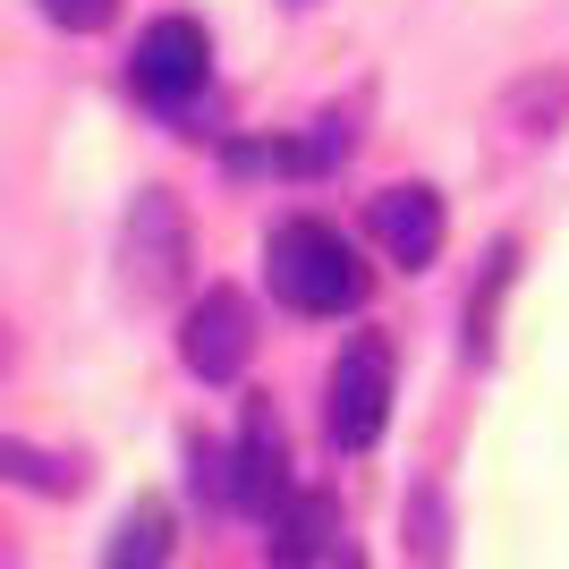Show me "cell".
Instances as JSON below:
<instances>
[{
  "label": "cell",
  "mask_w": 569,
  "mask_h": 569,
  "mask_svg": "<svg viewBox=\"0 0 569 569\" xmlns=\"http://www.w3.org/2000/svg\"><path fill=\"white\" fill-rule=\"evenodd\" d=\"M34 9H43L60 34H102V26L119 18V0H34Z\"/></svg>",
  "instance_id": "obj_12"
},
{
  "label": "cell",
  "mask_w": 569,
  "mask_h": 569,
  "mask_svg": "<svg viewBox=\"0 0 569 569\" xmlns=\"http://www.w3.org/2000/svg\"><path fill=\"white\" fill-rule=\"evenodd\" d=\"M408 527H417V536H408V552H417V561H442V501H433V493H417Z\"/></svg>",
  "instance_id": "obj_13"
},
{
  "label": "cell",
  "mask_w": 569,
  "mask_h": 569,
  "mask_svg": "<svg viewBox=\"0 0 569 569\" xmlns=\"http://www.w3.org/2000/svg\"><path fill=\"white\" fill-rule=\"evenodd\" d=\"M323 426H332L340 451H375L382 426H391V340L357 332L332 357V382H323Z\"/></svg>",
  "instance_id": "obj_3"
},
{
  "label": "cell",
  "mask_w": 569,
  "mask_h": 569,
  "mask_svg": "<svg viewBox=\"0 0 569 569\" xmlns=\"http://www.w3.org/2000/svg\"><path fill=\"white\" fill-rule=\"evenodd\" d=\"M272 298L289 315H349L366 307V263L332 221H281L272 230Z\"/></svg>",
  "instance_id": "obj_1"
},
{
  "label": "cell",
  "mask_w": 569,
  "mask_h": 569,
  "mask_svg": "<svg viewBox=\"0 0 569 569\" xmlns=\"http://www.w3.org/2000/svg\"><path fill=\"white\" fill-rule=\"evenodd\" d=\"M188 263H196V238H188V204L170 188H144L119 221V281L137 307H162L188 289Z\"/></svg>",
  "instance_id": "obj_2"
},
{
  "label": "cell",
  "mask_w": 569,
  "mask_h": 569,
  "mask_svg": "<svg viewBox=\"0 0 569 569\" xmlns=\"http://www.w3.org/2000/svg\"><path fill=\"white\" fill-rule=\"evenodd\" d=\"M179 357H188L196 382H238L247 375V357H256V307H247V289H204L179 323Z\"/></svg>",
  "instance_id": "obj_4"
},
{
  "label": "cell",
  "mask_w": 569,
  "mask_h": 569,
  "mask_svg": "<svg viewBox=\"0 0 569 569\" xmlns=\"http://www.w3.org/2000/svg\"><path fill=\"white\" fill-rule=\"evenodd\" d=\"M9 357H18V332H9V315H0V375H9Z\"/></svg>",
  "instance_id": "obj_14"
},
{
  "label": "cell",
  "mask_w": 569,
  "mask_h": 569,
  "mask_svg": "<svg viewBox=\"0 0 569 569\" xmlns=\"http://www.w3.org/2000/svg\"><path fill=\"white\" fill-rule=\"evenodd\" d=\"M0 569H26V561H18V536H9V527H0Z\"/></svg>",
  "instance_id": "obj_15"
},
{
  "label": "cell",
  "mask_w": 569,
  "mask_h": 569,
  "mask_svg": "<svg viewBox=\"0 0 569 569\" xmlns=\"http://www.w3.org/2000/svg\"><path fill=\"white\" fill-rule=\"evenodd\" d=\"M340 569H366V561H340Z\"/></svg>",
  "instance_id": "obj_16"
},
{
  "label": "cell",
  "mask_w": 569,
  "mask_h": 569,
  "mask_svg": "<svg viewBox=\"0 0 569 569\" xmlns=\"http://www.w3.org/2000/svg\"><path fill=\"white\" fill-rule=\"evenodd\" d=\"M170 545H179V527H170V501H128L111 527V545H102V569H162Z\"/></svg>",
  "instance_id": "obj_10"
},
{
  "label": "cell",
  "mask_w": 569,
  "mask_h": 569,
  "mask_svg": "<svg viewBox=\"0 0 569 569\" xmlns=\"http://www.w3.org/2000/svg\"><path fill=\"white\" fill-rule=\"evenodd\" d=\"M289 493H298V485H289L281 417H272V400H256V408H247V433L230 442V510H247V519H272Z\"/></svg>",
  "instance_id": "obj_7"
},
{
  "label": "cell",
  "mask_w": 569,
  "mask_h": 569,
  "mask_svg": "<svg viewBox=\"0 0 569 569\" xmlns=\"http://www.w3.org/2000/svg\"><path fill=\"white\" fill-rule=\"evenodd\" d=\"M204 77H213V43L196 18H153L137 34V94L153 111H188L204 94Z\"/></svg>",
  "instance_id": "obj_5"
},
{
  "label": "cell",
  "mask_w": 569,
  "mask_h": 569,
  "mask_svg": "<svg viewBox=\"0 0 569 569\" xmlns=\"http://www.w3.org/2000/svg\"><path fill=\"white\" fill-rule=\"evenodd\" d=\"M366 238H375L400 272H426V263L442 256V238H451V213H442V196H433V188L400 179V188H382L375 204H366Z\"/></svg>",
  "instance_id": "obj_6"
},
{
  "label": "cell",
  "mask_w": 569,
  "mask_h": 569,
  "mask_svg": "<svg viewBox=\"0 0 569 569\" xmlns=\"http://www.w3.org/2000/svg\"><path fill=\"white\" fill-rule=\"evenodd\" d=\"M0 476H9V485H34V493H77V485H86L77 459H51V451H34V442H18V433H0Z\"/></svg>",
  "instance_id": "obj_11"
},
{
  "label": "cell",
  "mask_w": 569,
  "mask_h": 569,
  "mask_svg": "<svg viewBox=\"0 0 569 569\" xmlns=\"http://www.w3.org/2000/svg\"><path fill=\"white\" fill-rule=\"evenodd\" d=\"M561 119H569V69H536L493 102V144L501 153H536Z\"/></svg>",
  "instance_id": "obj_8"
},
{
  "label": "cell",
  "mask_w": 569,
  "mask_h": 569,
  "mask_svg": "<svg viewBox=\"0 0 569 569\" xmlns=\"http://www.w3.org/2000/svg\"><path fill=\"white\" fill-rule=\"evenodd\" d=\"M332 527H340V510H332V493H289L281 510H272V569H315V552L332 545Z\"/></svg>",
  "instance_id": "obj_9"
}]
</instances>
